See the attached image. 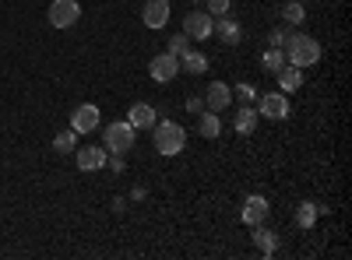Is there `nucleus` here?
Returning a JSON list of instances; mask_svg holds the SVG:
<instances>
[{"instance_id": "obj_1", "label": "nucleus", "mask_w": 352, "mask_h": 260, "mask_svg": "<svg viewBox=\"0 0 352 260\" xmlns=\"http://www.w3.org/2000/svg\"><path fill=\"white\" fill-rule=\"evenodd\" d=\"M282 53H285V64L307 71V67H314L320 60V43L314 36H307V32H292L289 43L282 46Z\"/></svg>"}, {"instance_id": "obj_2", "label": "nucleus", "mask_w": 352, "mask_h": 260, "mask_svg": "<svg viewBox=\"0 0 352 260\" xmlns=\"http://www.w3.org/2000/svg\"><path fill=\"white\" fill-rule=\"evenodd\" d=\"M152 141H155V152L173 158V155H180L187 148V130L180 123H173V120H155L152 123Z\"/></svg>"}, {"instance_id": "obj_3", "label": "nucleus", "mask_w": 352, "mask_h": 260, "mask_svg": "<svg viewBox=\"0 0 352 260\" xmlns=\"http://www.w3.org/2000/svg\"><path fill=\"white\" fill-rule=\"evenodd\" d=\"M134 127L127 123V120H113V123H106V152L109 155H127V152H134Z\"/></svg>"}, {"instance_id": "obj_4", "label": "nucleus", "mask_w": 352, "mask_h": 260, "mask_svg": "<svg viewBox=\"0 0 352 260\" xmlns=\"http://www.w3.org/2000/svg\"><path fill=\"white\" fill-rule=\"evenodd\" d=\"M289 95L285 92H264V95H257V117H264V120H285L289 117Z\"/></svg>"}, {"instance_id": "obj_5", "label": "nucleus", "mask_w": 352, "mask_h": 260, "mask_svg": "<svg viewBox=\"0 0 352 260\" xmlns=\"http://www.w3.org/2000/svg\"><path fill=\"white\" fill-rule=\"evenodd\" d=\"M46 18H50L53 28H71V25H78V18H81V4H78V0H53L50 11H46Z\"/></svg>"}, {"instance_id": "obj_6", "label": "nucleus", "mask_w": 352, "mask_h": 260, "mask_svg": "<svg viewBox=\"0 0 352 260\" xmlns=\"http://www.w3.org/2000/svg\"><path fill=\"white\" fill-rule=\"evenodd\" d=\"M148 74H152V81H159V84L176 81V74H180V56H173V53H159V56H152Z\"/></svg>"}, {"instance_id": "obj_7", "label": "nucleus", "mask_w": 352, "mask_h": 260, "mask_svg": "<svg viewBox=\"0 0 352 260\" xmlns=\"http://www.w3.org/2000/svg\"><path fill=\"white\" fill-rule=\"evenodd\" d=\"M268 215H272V208H268V197L264 193H250L247 200H243V208H240V218H243V225H261V222H268Z\"/></svg>"}, {"instance_id": "obj_8", "label": "nucleus", "mask_w": 352, "mask_h": 260, "mask_svg": "<svg viewBox=\"0 0 352 260\" xmlns=\"http://www.w3.org/2000/svg\"><path fill=\"white\" fill-rule=\"evenodd\" d=\"M99 123H102L99 106H92V102H81L71 113V130H78V134H92V130H99Z\"/></svg>"}, {"instance_id": "obj_9", "label": "nucleus", "mask_w": 352, "mask_h": 260, "mask_svg": "<svg viewBox=\"0 0 352 260\" xmlns=\"http://www.w3.org/2000/svg\"><path fill=\"white\" fill-rule=\"evenodd\" d=\"M212 28H215V18L208 11H187L184 18V32L190 39H212Z\"/></svg>"}, {"instance_id": "obj_10", "label": "nucleus", "mask_w": 352, "mask_h": 260, "mask_svg": "<svg viewBox=\"0 0 352 260\" xmlns=\"http://www.w3.org/2000/svg\"><path fill=\"white\" fill-rule=\"evenodd\" d=\"M229 102H232V88L226 81H212L208 88H204V109L222 113V109H229Z\"/></svg>"}, {"instance_id": "obj_11", "label": "nucleus", "mask_w": 352, "mask_h": 260, "mask_svg": "<svg viewBox=\"0 0 352 260\" xmlns=\"http://www.w3.org/2000/svg\"><path fill=\"white\" fill-rule=\"evenodd\" d=\"M141 21L148 28H166L169 25V0H144Z\"/></svg>"}, {"instance_id": "obj_12", "label": "nucleus", "mask_w": 352, "mask_h": 260, "mask_svg": "<svg viewBox=\"0 0 352 260\" xmlns=\"http://www.w3.org/2000/svg\"><path fill=\"white\" fill-rule=\"evenodd\" d=\"M106 148H99V144H85V148H78V169L81 172H99L106 165Z\"/></svg>"}, {"instance_id": "obj_13", "label": "nucleus", "mask_w": 352, "mask_h": 260, "mask_svg": "<svg viewBox=\"0 0 352 260\" xmlns=\"http://www.w3.org/2000/svg\"><path fill=\"white\" fill-rule=\"evenodd\" d=\"M212 36H219L226 46H236L240 39H243V28H240V21L236 18H229V14H222V18H215V28H212Z\"/></svg>"}, {"instance_id": "obj_14", "label": "nucleus", "mask_w": 352, "mask_h": 260, "mask_svg": "<svg viewBox=\"0 0 352 260\" xmlns=\"http://www.w3.org/2000/svg\"><path fill=\"white\" fill-rule=\"evenodd\" d=\"M155 120H159V117H155V109H152L148 102H134V106L127 109V123H131L134 130H152Z\"/></svg>"}, {"instance_id": "obj_15", "label": "nucleus", "mask_w": 352, "mask_h": 260, "mask_svg": "<svg viewBox=\"0 0 352 260\" xmlns=\"http://www.w3.org/2000/svg\"><path fill=\"white\" fill-rule=\"evenodd\" d=\"M222 113H212V109H201L197 113V134L201 137H208V141H215L219 134H222Z\"/></svg>"}, {"instance_id": "obj_16", "label": "nucleus", "mask_w": 352, "mask_h": 260, "mask_svg": "<svg viewBox=\"0 0 352 260\" xmlns=\"http://www.w3.org/2000/svg\"><path fill=\"white\" fill-rule=\"evenodd\" d=\"M275 78H278V92H296L300 84H303V71L300 67H292V64H282L278 71H275Z\"/></svg>"}, {"instance_id": "obj_17", "label": "nucleus", "mask_w": 352, "mask_h": 260, "mask_svg": "<svg viewBox=\"0 0 352 260\" xmlns=\"http://www.w3.org/2000/svg\"><path fill=\"white\" fill-rule=\"evenodd\" d=\"M254 243H257L261 257H275V250H278V236L272 233V228H264V222L254 225Z\"/></svg>"}, {"instance_id": "obj_18", "label": "nucleus", "mask_w": 352, "mask_h": 260, "mask_svg": "<svg viewBox=\"0 0 352 260\" xmlns=\"http://www.w3.org/2000/svg\"><path fill=\"white\" fill-rule=\"evenodd\" d=\"M180 71H187V74H204V71H208V56H204L201 49H184V53H180Z\"/></svg>"}, {"instance_id": "obj_19", "label": "nucleus", "mask_w": 352, "mask_h": 260, "mask_svg": "<svg viewBox=\"0 0 352 260\" xmlns=\"http://www.w3.org/2000/svg\"><path fill=\"white\" fill-rule=\"evenodd\" d=\"M257 120H261V117H257V109H254V106H240V109H236V120H232V127H236V134L247 137V134L257 130Z\"/></svg>"}, {"instance_id": "obj_20", "label": "nucleus", "mask_w": 352, "mask_h": 260, "mask_svg": "<svg viewBox=\"0 0 352 260\" xmlns=\"http://www.w3.org/2000/svg\"><path fill=\"white\" fill-rule=\"evenodd\" d=\"M53 152L56 155H71V152H78V130H60L53 137Z\"/></svg>"}, {"instance_id": "obj_21", "label": "nucleus", "mask_w": 352, "mask_h": 260, "mask_svg": "<svg viewBox=\"0 0 352 260\" xmlns=\"http://www.w3.org/2000/svg\"><path fill=\"white\" fill-rule=\"evenodd\" d=\"M282 21H285V25H303V21H307V8H303V0H285V8H282Z\"/></svg>"}, {"instance_id": "obj_22", "label": "nucleus", "mask_w": 352, "mask_h": 260, "mask_svg": "<svg viewBox=\"0 0 352 260\" xmlns=\"http://www.w3.org/2000/svg\"><path fill=\"white\" fill-rule=\"evenodd\" d=\"M320 211H324V208H317L314 200H303V204L296 208V225H300V228H314V222H317Z\"/></svg>"}, {"instance_id": "obj_23", "label": "nucleus", "mask_w": 352, "mask_h": 260, "mask_svg": "<svg viewBox=\"0 0 352 260\" xmlns=\"http://www.w3.org/2000/svg\"><path fill=\"white\" fill-rule=\"evenodd\" d=\"M257 95H261V92L254 88V84H250V81H240V84H236V88H232V99H240L243 106H254V102H257Z\"/></svg>"}, {"instance_id": "obj_24", "label": "nucleus", "mask_w": 352, "mask_h": 260, "mask_svg": "<svg viewBox=\"0 0 352 260\" xmlns=\"http://www.w3.org/2000/svg\"><path fill=\"white\" fill-rule=\"evenodd\" d=\"M282 64H285V53H282V49H275V46H272L268 53H264V56H261V67H264V71H268V74H275V71H278Z\"/></svg>"}, {"instance_id": "obj_25", "label": "nucleus", "mask_w": 352, "mask_h": 260, "mask_svg": "<svg viewBox=\"0 0 352 260\" xmlns=\"http://www.w3.org/2000/svg\"><path fill=\"white\" fill-rule=\"evenodd\" d=\"M184 49H190V36H187V32H176V36H169V46H166V53L180 56Z\"/></svg>"}, {"instance_id": "obj_26", "label": "nucleus", "mask_w": 352, "mask_h": 260, "mask_svg": "<svg viewBox=\"0 0 352 260\" xmlns=\"http://www.w3.org/2000/svg\"><path fill=\"white\" fill-rule=\"evenodd\" d=\"M289 25H278V28H272V36H268V46H275V49H282L285 43H289Z\"/></svg>"}, {"instance_id": "obj_27", "label": "nucleus", "mask_w": 352, "mask_h": 260, "mask_svg": "<svg viewBox=\"0 0 352 260\" xmlns=\"http://www.w3.org/2000/svg\"><path fill=\"white\" fill-rule=\"evenodd\" d=\"M204 4H208L204 11H208L212 18H222V14H229V0H204Z\"/></svg>"}, {"instance_id": "obj_28", "label": "nucleus", "mask_w": 352, "mask_h": 260, "mask_svg": "<svg viewBox=\"0 0 352 260\" xmlns=\"http://www.w3.org/2000/svg\"><path fill=\"white\" fill-rule=\"evenodd\" d=\"M184 106H187V113H194V117H197V113L204 109V99H197V95H190V99H187Z\"/></svg>"}, {"instance_id": "obj_29", "label": "nucleus", "mask_w": 352, "mask_h": 260, "mask_svg": "<svg viewBox=\"0 0 352 260\" xmlns=\"http://www.w3.org/2000/svg\"><path fill=\"white\" fill-rule=\"evenodd\" d=\"M109 165H113V172H124V155H113Z\"/></svg>"}, {"instance_id": "obj_30", "label": "nucleus", "mask_w": 352, "mask_h": 260, "mask_svg": "<svg viewBox=\"0 0 352 260\" xmlns=\"http://www.w3.org/2000/svg\"><path fill=\"white\" fill-rule=\"evenodd\" d=\"M190 4H204V0H190Z\"/></svg>"}]
</instances>
